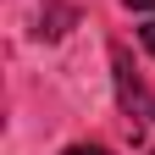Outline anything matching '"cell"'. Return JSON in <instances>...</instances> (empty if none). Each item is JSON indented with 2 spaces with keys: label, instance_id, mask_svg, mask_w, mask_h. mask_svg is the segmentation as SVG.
Here are the masks:
<instances>
[{
  "label": "cell",
  "instance_id": "1",
  "mask_svg": "<svg viewBox=\"0 0 155 155\" xmlns=\"http://www.w3.org/2000/svg\"><path fill=\"white\" fill-rule=\"evenodd\" d=\"M111 67H116V100H122V111H133V116H155V100L144 94V83H139V72H133V61H127L122 45H111Z\"/></svg>",
  "mask_w": 155,
  "mask_h": 155
},
{
  "label": "cell",
  "instance_id": "2",
  "mask_svg": "<svg viewBox=\"0 0 155 155\" xmlns=\"http://www.w3.org/2000/svg\"><path fill=\"white\" fill-rule=\"evenodd\" d=\"M72 17H78L72 6H61V0H50V6L39 11V33H45V39H61V33L72 28Z\"/></svg>",
  "mask_w": 155,
  "mask_h": 155
},
{
  "label": "cell",
  "instance_id": "3",
  "mask_svg": "<svg viewBox=\"0 0 155 155\" xmlns=\"http://www.w3.org/2000/svg\"><path fill=\"white\" fill-rule=\"evenodd\" d=\"M61 155H111V150H100V144H72V150H61Z\"/></svg>",
  "mask_w": 155,
  "mask_h": 155
},
{
  "label": "cell",
  "instance_id": "4",
  "mask_svg": "<svg viewBox=\"0 0 155 155\" xmlns=\"http://www.w3.org/2000/svg\"><path fill=\"white\" fill-rule=\"evenodd\" d=\"M139 39H144V50L155 55V22H144V28H139Z\"/></svg>",
  "mask_w": 155,
  "mask_h": 155
},
{
  "label": "cell",
  "instance_id": "5",
  "mask_svg": "<svg viewBox=\"0 0 155 155\" xmlns=\"http://www.w3.org/2000/svg\"><path fill=\"white\" fill-rule=\"evenodd\" d=\"M122 6H133V11H155V0H122Z\"/></svg>",
  "mask_w": 155,
  "mask_h": 155
},
{
  "label": "cell",
  "instance_id": "6",
  "mask_svg": "<svg viewBox=\"0 0 155 155\" xmlns=\"http://www.w3.org/2000/svg\"><path fill=\"white\" fill-rule=\"evenodd\" d=\"M150 155H155V150H150Z\"/></svg>",
  "mask_w": 155,
  "mask_h": 155
}]
</instances>
